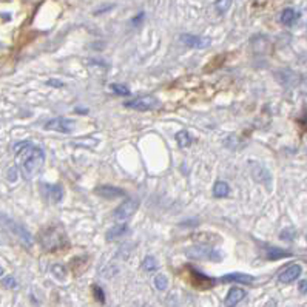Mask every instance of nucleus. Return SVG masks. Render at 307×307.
Returning <instances> with one entry per match:
<instances>
[{
    "label": "nucleus",
    "mask_w": 307,
    "mask_h": 307,
    "mask_svg": "<svg viewBox=\"0 0 307 307\" xmlns=\"http://www.w3.org/2000/svg\"><path fill=\"white\" fill-rule=\"evenodd\" d=\"M17 165L25 179H33L45 162V153L42 148L30 144V142H20L14 147Z\"/></svg>",
    "instance_id": "obj_1"
},
{
    "label": "nucleus",
    "mask_w": 307,
    "mask_h": 307,
    "mask_svg": "<svg viewBox=\"0 0 307 307\" xmlns=\"http://www.w3.org/2000/svg\"><path fill=\"white\" fill-rule=\"evenodd\" d=\"M0 225L4 228H7L10 233H13L14 236H17L25 245L27 247H31L33 245V236L31 233L28 232L27 228H25L22 224L16 222L13 218H10L8 215H5L4 212H0Z\"/></svg>",
    "instance_id": "obj_2"
},
{
    "label": "nucleus",
    "mask_w": 307,
    "mask_h": 307,
    "mask_svg": "<svg viewBox=\"0 0 307 307\" xmlns=\"http://www.w3.org/2000/svg\"><path fill=\"white\" fill-rule=\"evenodd\" d=\"M186 255L192 260H201V261H221L222 260L221 253L207 244L192 245L186 250Z\"/></svg>",
    "instance_id": "obj_3"
},
{
    "label": "nucleus",
    "mask_w": 307,
    "mask_h": 307,
    "mask_svg": "<svg viewBox=\"0 0 307 307\" xmlns=\"http://www.w3.org/2000/svg\"><path fill=\"white\" fill-rule=\"evenodd\" d=\"M42 244L46 250L60 249L65 244V235L64 232H56V228L51 227L42 233Z\"/></svg>",
    "instance_id": "obj_4"
},
{
    "label": "nucleus",
    "mask_w": 307,
    "mask_h": 307,
    "mask_svg": "<svg viewBox=\"0 0 307 307\" xmlns=\"http://www.w3.org/2000/svg\"><path fill=\"white\" fill-rule=\"evenodd\" d=\"M124 107L139 110V111H150V110H155L156 107H159V100L153 96H142V97H136L133 100L124 102Z\"/></svg>",
    "instance_id": "obj_5"
},
{
    "label": "nucleus",
    "mask_w": 307,
    "mask_h": 307,
    "mask_svg": "<svg viewBox=\"0 0 307 307\" xmlns=\"http://www.w3.org/2000/svg\"><path fill=\"white\" fill-rule=\"evenodd\" d=\"M138 207H139V202L136 199H133V198H129L114 210V218L117 221H127L136 213Z\"/></svg>",
    "instance_id": "obj_6"
},
{
    "label": "nucleus",
    "mask_w": 307,
    "mask_h": 307,
    "mask_svg": "<svg viewBox=\"0 0 307 307\" xmlns=\"http://www.w3.org/2000/svg\"><path fill=\"white\" fill-rule=\"evenodd\" d=\"M45 130H53L59 133H71L74 130V122L67 117H56L45 124Z\"/></svg>",
    "instance_id": "obj_7"
},
{
    "label": "nucleus",
    "mask_w": 307,
    "mask_h": 307,
    "mask_svg": "<svg viewBox=\"0 0 307 307\" xmlns=\"http://www.w3.org/2000/svg\"><path fill=\"white\" fill-rule=\"evenodd\" d=\"M184 45L190 46V48H196V49H206L212 45V39L207 36H195V34H182L179 37Z\"/></svg>",
    "instance_id": "obj_8"
},
{
    "label": "nucleus",
    "mask_w": 307,
    "mask_h": 307,
    "mask_svg": "<svg viewBox=\"0 0 307 307\" xmlns=\"http://www.w3.org/2000/svg\"><path fill=\"white\" fill-rule=\"evenodd\" d=\"M301 272H302V269H301L299 264H290V266H287L283 272L279 273L278 279H279V283L289 284V283H292V281L299 278Z\"/></svg>",
    "instance_id": "obj_9"
},
{
    "label": "nucleus",
    "mask_w": 307,
    "mask_h": 307,
    "mask_svg": "<svg viewBox=\"0 0 307 307\" xmlns=\"http://www.w3.org/2000/svg\"><path fill=\"white\" fill-rule=\"evenodd\" d=\"M96 195H99L100 198H105V199H116V198L125 196V192L122 189H117L113 186H100L96 189Z\"/></svg>",
    "instance_id": "obj_10"
},
{
    "label": "nucleus",
    "mask_w": 307,
    "mask_h": 307,
    "mask_svg": "<svg viewBox=\"0 0 307 307\" xmlns=\"http://www.w3.org/2000/svg\"><path fill=\"white\" fill-rule=\"evenodd\" d=\"M245 298V290L241 287H232L225 296V307H235Z\"/></svg>",
    "instance_id": "obj_11"
},
{
    "label": "nucleus",
    "mask_w": 307,
    "mask_h": 307,
    "mask_svg": "<svg viewBox=\"0 0 307 307\" xmlns=\"http://www.w3.org/2000/svg\"><path fill=\"white\" fill-rule=\"evenodd\" d=\"M222 283H239V284H252L255 281V276L245 275V273H230L221 278Z\"/></svg>",
    "instance_id": "obj_12"
},
{
    "label": "nucleus",
    "mask_w": 307,
    "mask_h": 307,
    "mask_svg": "<svg viewBox=\"0 0 307 307\" xmlns=\"http://www.w3.org/2000/svg\"><path fill=\"white\" fill-rule=\"evenodd\" d=\"M45 189V195L48 196V199L51 202H60L64 198V190L59 184H53V186H43Z\"/></svg>",
    "instance_id": "obj_13"
},
{
    "label": "nucleus",
    "mask_w": 307,
    "mask_h": 307,
    "mask_svg": "<svg viewBox=\"0 0 307 307\" xmlns=\"http://www.w3.org/2000/svg\"><path fill=\"white\" fill-rule=\"evenodd\" d=\"M127 232H129V225L127 224H119V225H114L111 227L108 232H107V239L108 241H113V239H117L120 236H124Z\"/></svg>",
    "instance_id": "obj_14"
},
{
    "label": "nucleus",
    "mask_w": 307,
    "mask_h": 307,
    "mask_svg": "<svg viewBox=\"0 0 307 307\" xmlns=\"http://www.w3.org/2000/svg\"><path fill=\"white\" fill-rule=\"evenodd\" d=\"M281 23H284V25H293L295 20L298 19V13L293 10V8H286L283 13H281Z\"/></svg>",
    "instance_id": "obj_15"
},
{
    "label": "nucleus",
    "mask_w": 307,
    "mask_h": 307,
    "mask_svg": "<svg viewBox=\"0 0 307 307\" xmlns=\"http://www.w3.org/2000/svg\"><path fill=\"white\" fill-rule=\"evenodd\" d=\"M228 192H230V187L224 181H218L213 187V196L215 198H225L228 195Z\"/></svg>",
    "instance_id": "obj_16"
},
{
    "label": "nucleus",
    "mask_w": 307,
    "mask_h": 307,
    "mask_svg": "<svg viewBox=\"0 0 307 307\" xmlns=\"http://www.w3.org/2000/svg\"><path fill=\"white\" fill-rule=\"evenodd\" d=\"M176 142L181 148H187L192 144V138L187 132H179V133H176Z\"/></svg>",
    "instance_id": "obj_17"
},
{
    "label": "nucleus",
    "mask_w": 307,
    "mask_h": 307,
    "mask_svg": "<svg viewBox=\"0 0 307 307\" xmlns=\"http://www.w3.org/2000/svg\"><path fill=\"white\" fill-rule=\"evenodd\" d=\"M292 253L279 250V249H267V258L269 260H281V258H287Z\"/></svg>",
    "instance_id": "obj_18"
},
{
    "label": "nucleus",
    "mask_w": 307,
    "mask_h": 307,
    "mask_svg": "<svg viewBox=\"0 0 307 307\" xmlns=\"http://www.w3.org/2000/svg\"><path fill=\"white\" fill-rule=\"evenodd\" d=\"M142 267L147 272H155V270H158V263H156V260L153 258V257H145V260L142 263Z\"/></svg>",
    "instance_id": "obj_19"
},
{
    "label": "nucleus",
    "mask_w": 307,
    "mask_h": 307,
    "mask_svg": "<svg viewBox=\"0 0 307 307\" xmlns=\"http://www.w3.org/2000/svg\"><path fill=\"white\" fill-rule=\"evenodd\" d=\"M155 286H156L158 290H162V292H164V290L168 287V279H167V276L162 275V273H159V275L155 278Z\"/></svg>",
    "instance_id": "obj_20"
},
{
    "label": "nucleus",
    "mask_w": 307,
    "mask_h": 307,
    "mask_svg": "<svg viewBox=\"0 0 307 307\" xmlns=\"http://www.w3.org/2000/svg\"><path fill=\"white\" fill-rule=\"evenodd\" d=\"M51 273H53L59 281H64L65 278H67V272H65V267L64 266H59V264H56V266H53L51 267Z\"/></svg>",
    "instance_id": "obj_21"
},
{
    "label": "nucleus",
    "mask_w": 307,
    "mask_h": 307,
    "mask_svg": "<svg viewBox=\"0 0 307 307\" xmlns=\"http://www.w3.org/2000/svg\"><path fill=\"white\" fill-rule=\"evenodd\" d=\"M111 90H113L116 94H120V96H130V90L127 88V85H122V84H113V85H111Z\"/></svg>",
    "instance_id": "obj_22"
},
{
    "label": "nucleus",
    "mask_w": 307,
    "mask_h": 307,
    "mask_svg": "<svg viewBox=\"0 0 307 307\" xmlns=\"http://www.w3.org/2000/svg\"><path fill=\"white\" fill-rule=\"evenodd\" d=\"M2 286H4L5 289H16V287H17V281H16L13 276H5V278L2 279Z\"/></svg>",
    "instance_id": "obj_23"
},
{
    "label": "nucleus",
    "mask_w": 307,
    "mask_h": 307,
    "mask_svg": "<svg viewBox=\"0 0 307 307\" xmlns=\"http://www.w3.org/2000/svg\"><path fill=\"white\" fill-rule=\"evenodd\" d=\"M230 5H232V2H228V0H227V2H225V0H219V2H216L215 4V7L218 8V11L219 13H224Z\"/></svg>",
    "instance_id": "obj_24"
},
{
    "label": "nucleus",
    "mask_w": 307,
    "mask_h": 307,
    "mask_svg": "<svg viewBox=\"0 0 307 307\" xmlns=\"http://www.w3.org/2000/svg\"><path fill=\"white\" fill-rule=\"evenodd\" d=\"M93 290H94V293H96V298H97V301H100V302H104V301H105V296H104V290H102L100 287L94 286V287H93Z\"/></svg>",
    "instance_id": "obj_25"
},
{
    "label": "nucleus",
    "mask_w": 307,
    "mask_h": 307,
    "mask_svg": "<svg viewBox=\"0 0 307 307\" xmlns=\"http://www.w3.org/2000/svg\"><path fill=\"white\" fill-rule=\"evenodd\" d=\"M48 85H49V87H54V88H62V87H64V82L56 81V79H51V81H48Z\"/></svg>",
    "instance_id": "obj_26"
},
{
    "label": "nucleus",
    "mask_w": 307,
    "mask_h": 307,
    "mask_svg": "<svg viewBox=\"0 0 307 307\" xmlns=\"http://www.w3.org/2000/svg\"><path fill=\"white\" fill-rule=\"evenodd\" d=\"M298 290H299L301 293H307V279H302V281H299Z\"/></svg>",
    "instance_id": "obj_27"
},
{
    "label": "nucleus",
    "mask_w": 307,
    "mask_h": 307,
    "mask_svg": "<svg viewBox=\"0 0 307 307\" xmlns=\"http://www.w3.org/2000/svg\"><path fill=\"white\" fill-rule=\"evenodd\" d=\"M2 275H4V267L0 266V276H2Z\"/></svg>",
    "instance_id": "obj_28"
},
{
    "label": "nucleus",
    "mask_w": 307,
    "mask_h": 307,
    "mask_svg": "<svg viewBox=\"0 0 307 307\" xmlns=\"http://www.w3.org/2000/svg\"><path fill=\"white\" fill-rule=\"evenodd\" d=\"M4 242H5V239H4L2 236H0V244H4Z\"/></svg>",
    "instance_id": "obj_29"
}]
</instances>
